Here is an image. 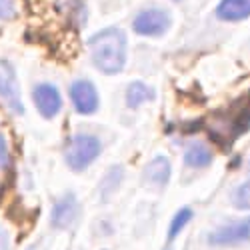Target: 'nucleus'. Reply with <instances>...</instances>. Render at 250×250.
I'll list each match as a JSON object with an SVG mask.
<instances>
[{"instance_id": "1", "label": "nucleus", "mask_w": 250, "mask_h": 250, "mask_svg": "<svg viewBox=\"0 0 250 250\" xmlns=\"http://www.w3.org/2000/svg\"><path fill=\"white\" fill-rule=\"evenodd\" d=\"M90 60L96 70L102 74H120L126 66L128 40L120 28H104L88 38Z\"/></svg>"}, {"instance_id": "2", "label": "nucleus", "mask_w": 250, "mask_h": 250, "mask_svg": "<svg viewBox=\"0 0 250 250\" xmlns=\"http://www.w3.org/2000/svg\"><path fill=\"white\" fill-rule=\"evenodd\" d=\"M100 152H102V142L94 134L80 132L68 138L64 146V160L70 170L82 172L100 156Z\"/></svg>"}, {"instance_id": "3", "label": "nucleus", "mask_w": 250, "mask_h": 250, "mask_svg": "<svg viewBox=\"0 0 250 250\" xmlns=\"http://www.w3.org/2000/svg\"><path fill=\"white\" fill-rule=\"evenodd\" d=\"M250 128V90L238 98L228 112L220 116V124L216 126V136L222 138V144H232L240 134Z\"/></svg>"}, {"instance_id": "4", "label": "nucleus", "mask_w": 250, "mask_h": 250, "mask_svg": "<svg viewBox=\"0 0 250 250\" xmlns=\"http://www.w3.org/2000/svg\"><path fill=\"white\" fill-rule=\"evenodd\" d=\"M172 20L170 14L162 10V8H148V10H142L136 14V18L132 20V30L140 36H162L166 30L170 28Z\"/></svg>"}, {"instance_id": "5", "label": "nucleus", "mask_w": 250, "mask_h": 250, "mask_svg": "<svg viewBox=\"0 0 250 250\" xmlns=\"http://www.w3.org/2000/svg\"><path fill=\"white\" fill-rule=\"evenodd\" d=\"M0 100L14 114H24V104H22V96H20V88H18L16 70L8 60H0Z\"/></svg>"}, {"instance_id": "6", "label": "nucleus", "mask_w": 250, "mask_h": 250, "mask_svg": "<svg viewBox=\"0 0 250 250\" xmlns=\"http://www.w3.org/2000/svg\"><path fill=\"white\" fill-rule=\"evenodd\" d=\"M70 100H72L74 110L78 114H84V116L94 114L98 110V104H100L96 86L86 78H78L70 84Z\"/></svg>"}, {"instance_id": "7", "label": "nucleus", "mask_w": 250, "mask_h": 250, "mask_svg": "<svg viewBox=\"0 0 250 250\" xmlns=\"http://www.w3.org/2000/svg\"><path fill=\"white\" fill-rule=\"evenodd\" d=\"M32 100H34V106L40 112V116H44L48 120L58 116V112L62 110L60 90L54 84H50V82H40V84H36L32 90Z\"/></svg>"}, {"instance_id": "8", "label": "nucleus", "mask_w": 250, "mask_h": 250, "mask_svg": "<svg viewBox=\"0 0 250 250\" xmlns=\"http://www.w3.org/2000/svg\"><path fill=\"white\" fill-rule=\"evenodd\" d=\"M250 240V218L238 220L232 224H224L208 234V242L212 246H232Z\"/></svg>"}, {"instance_id": "9", "label": "nucleus", "mask_w": 250, "mask_h": 250, "mask_svg": "<svg viewBox=\"0 0 250 250\" xmlns=\"http://www.w3.org/2000/svg\"><path fill=\"white\" fill-rule=\"evenodd\" d=\"M76 218H78V200L72 192H68L62 198H58L56 204L52 206L50 222L54 228H68Z\"/></svg>"}, {"instance_id": "10", "label": "nucleus", "mask_w": 250, "mask_h": 250, "mask_svg": "<svg viewBox=\"0 0 250 250\" xmlns=\"http://www.w3.org/2000/svg\"><path fill=\"white\" fill-rule=\"evenodd\" d=\"M214 14L224 22H240L250 18V0H220Z\"/></svg>"}, {"instance_id": "11", "label": "nucleus", "mask_w": 250, "mask_h": 250, "mask_svg": "<svg viewBox=\"0 0 250 250\" xmlns=\"http://www.w3.org/2000/svg\"><path fill=\"white\" fill-rule=\"evenodd\" d=\"M144 180L156 188H164L170 180V160L166 156H156L154 160H150L144 168Z\"/></svg>"}, {"instance_id": "12", "label": "nucleus", "mask_w": 250, "mask_h": 250, "mask_svg": "<svg viewBox=\"0 0 250 250\" xmlns=\"http://www.w3.org/2000/svg\"><path fill=\"white\" fill-rule=\"evenodd\" d=\"M212 150L206 146L204 142H194L190 144L184 152V164L190 166V168H206V166L212 164Z\"/></svg>"}, {"instance_id": "13", "label": "nucleus", "mask_w": 250, "mask_h": 250, "mask_svg": "<svg viewBox=\"0 0 250 250\" xmlns=\"http://www.w3.org/2000/svg\"><path fill=\"white\" fill-rule=\"evenodd\" d=\"M154 90L148 86V84H144V82L136 80V82H130L128 88H126V106L130 110H136L140 108L144 102H150L154 100Z\"/></svg>"}, {"instance_id": "14", "label": "nucleus", "mask_w": 250, "mask_h": 250, "mask_svg": "<svg viewBox=\"0 0 250 250\" xmlns=\"http://www.w3.org/2000/svg\"><path fill=\"white\" fill-rule=\"evenodd\" d=\"M122 178H124V168H122V166H118V164L112 166V168H110L106 174H104V178H102V182H100V194H102L104 200H106L112 192L118 190Z\"/></svg>"}, {"instance_id": "15", "label": "nucleus", "mask_w": 250, "mask_h": 250, "mask_svg": "<svg viewBox=\"0 0 250 250\" xmlns=\"http://www.w3.org/2000/svg\"><path fill=\"white\" fill-rule=\"evenodd\" d=\"M192 216H194L192 208H188V206L180 208V210L174 214V218H172L170 226H168V242H172V240H174V238L184 230L186 224H188V222L192 220Z\"/></svg>"}, {"instance_id": "16", "label": "nucleus", "mask_w": 250, "mask_h": 250, "mask_svg": "<svg viewBox=\"0 0 250 250\" xmlns=\"http://www.w3.org/2000/svg\"><path fill=\"white\" fill-rule=\"evenodd\" d=\"M232 204L238 210H250V178H246L232 194Z\"/></svg>"}, {"instance_id": "17", "label": "nucleus", "mask_w": 250, "mask_h": 250, "mask_svg": "<svg viewBox=\"0 0 250 250\" xmlns=\"http://www.w3.org/2000/svg\"><path fill=\"white\" fill-rule=\"evenodd\" d=\"M16 16L14 0H0V20H12Z\"/></svg>"}, {"instance_id": "18", "label": "nucleus", "mask_w": 250, "mask_h": 250, "mask_svg": "<svg viewBox=\"0 0 250 250\" xmlns=\"http://www.w3.org/2000/svg\"><path fill=\"white\" fill-rule=\"evenodd\" d=\"M10 162V150H8V144H6V138L0 134V168H4Z\"/></svg>"}, {"instance_id": "19", "label": "nucleus", "mask_w": 250, "mask_h": 250, "mask_svg": "<svg viewBox=\"0 0 250 250\" xmlns=\"http://www.w3.org/2000/svg\"><path fill=\"white\" fill-rule=\"evenodd\" d=\"M0 250H10V238L4 226H0Z\"/></svg>"}]
</instances>
